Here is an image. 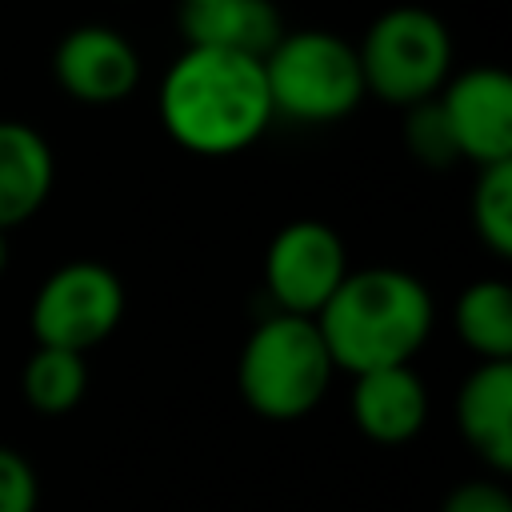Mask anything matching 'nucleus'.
<instances>
[{
  "mask_svg": "<svg viewBox=\"0 0 512 512\" xmlns=\"http://www.w3.org/2000/svg\"><path fill=\"white\" fill-rule=\"evenodd\" d=\"M160 120L196 156H232L272 120L264 64L224 48H184L160 80Z\"/></svg>",
  "mask_w": 512,
  "mask_h": 512,
  "instance_id": "nucleus-1",
  "label": "nucleus"
},
{
  "mask_svg": "<svg viewBox=\"0 0 512 512\" xmlns=\"http://www.w3.org/2000/svg\"><path fill=\"white\" fill-rule=\"evenodd\" d=\"M316 328L336 368L360 376L408 364L432 332L428 288L400 268H360L340 280L316 312Z\"/></svg>",
  "mask_w": 512,
  "mask_h": 512,
  "instance_id": "nucleus-2",
  "label": "nucleus"
},
{
  "mask_svg": "<svg viewBox=\"0 0 512 512\" xmlns=\"http://www.w3.org/2000/svg\"><path fill=\"white\" fill-rule=\"evenodd\" d=\"M332 356L316 320L272 312L264 316L240 352V396L268 420H296L320 404L332 384Z\"/></svg>",
  "mask_w": 512,
  "mask_h": 512,
  "instance_id": "nucleus-3",
  "label": "nucleus"
},
{
  "mask_svg": "<svg viewBox=\"0 0 512 512\" xmlns=\"http://www.w3.org/2000/svg\"><path fill=\"white\" fill-rule=\"evenodd\" d=\"M260 64L272 116H288L300 124H332L344 120L364 96L356 48L332 32H284Z\"/></svg>",
  "mask_w": 512,
  "mask_h": 512,
  "instance_id": "nucleus-4",
  "label": "nucleus"
},
{
  "mask_svg": "<svg viewBox=\"0 0 512 512\" xmlns=\"http://www.w3.org/2000/svg\"><path fill=\"white\" fill-rule=\"evenodd\" d=\"M364 92H376L388 104H420L440 92L452 68V36L444 20L428 8L400 4L372 20L360 48Z\"/></svg>",
  "mask_w": 512,
  "mask_h": 512,
  "instance_id": "nucleus-5",
  "label": "nucleus"
},
{
  "mask_svg": "<svg viewBox=\"0 0 512 512\" xmlns=\"http://www.w3.org/2000/svg\"><path fill=\"white\" fill-rule=\"evenodd\" d=\"M124 316V284L112 268L96 260H72L60 264L32 300V332L36 344L88 352Z\"/></svg>",
  "mask_w": 512,
  "mask_h": 512,
  "instance_id": "nucleus-6",
  "label": "nucleus"
},
{
  "mask_svg": "<svg viewBox=\"0 0 512 512\" xmlns=\"http://www.w3.org/2000/svg\"><path fill=\"white\" fill-rule=\"evenodd\" d=\"M344 276H348L344 244L320 220H292L268 244L264 284L276 312L316 320V312L332 300Z\"/></svg>",
  "mask_w": 512,
  "mask_h": 512,
  "instance_id": "nucleus-7",
  "label": "nucleus"
},
{
  "mask_svg": "<svg viewBox=\"0 0 512 512\" xmlns=\"http://www.w3.org/2000/svg\"><path fill=\"white\" fill-rule=\"evenodd\" d=\"M460 160L480 168L512 160V76L504 68H468L440 96Z\"/></svg>",
  "mask_w": 512,
  "mask_h": 512,
  "instance_id": "nucleus-8",
  "label": "nucleus"
},
{
  "mask_svg": "<svg viewBox=\"0 0 512 512\" xmlns=\"http://www.w3.org/2000/svg\"><path fill=\"white\" fill-rule=\"evenodd\" d=\"M52 72L68 96H76L84 104H116L136 88L140 56H136L132 40H124L120 32L84 24V28H72L56 44Z\"/></svg>",
  "mask_w": 512,
  "mask_h": 512,
  "instance_id": "nucleus-9",
  "label": "nucleus"
},
{
  "mask_svg": "<svg viewBox=\"0 0 512 512\" xmlns=\"http://www.w3.org/2000/svg\"><path fill=\"white\" fill-rule=\"evenodd\" d=\"M176 24L188 48H224L256 60H264L284 36V20L272 0H180Z\"/></svg>",
  "mask_w": 512,
  "mask_h": 512,
  "instance_id": "nucleus-10",
  "label": "nucleus"
},
{
  "mask_svg": "<svg viewBox=\"0 0 512 512\" xmlns=\"http://www.w3.org/2000/svg\"><path fill=\"white\" fill-rule=\"evenodd\" d=\"M456 420L484 464L512 468V360H480L472 368L456 396Z\"/></svg>",
  "mask_w": 512,
  "mask_h": 512,
  "instance_id": "nucleus-11",
  "label": "nucleus"
},
{
  "mask_svg": "<svg viewBox=\"0 0 512 512\" xmlns=\"http://www.w3.org/2000/svg\"><path fill=\"white\" fill-rule=\"evenodd\" d=\"M352 416L368 440L404 444L424 428V416H428L424 380L408 364L360 372L352 392Z\"/></svg>",
  "mask_w": 512,
  "mask_h": 512,
  "instance_id": "nucleus-12",
  "label": "nucleus"
},
{
  "mask_svg": "<svg viewBox=\"0 0 512 512\" xmlns=\"http://www.w3.org/2000/svg\"><path fill=\"white\" fill-rule=\"evenodd\" d=\"M52 148L20 120H0V232L40 212L52 192Z\"/></svg>",
  "mask_w": 512,
  "mask_h": 512,
  "instance_id": "nucleus-13",
  "label": "nucleus"
},
{
  "mask_svg": "<svg viewBox=\"0 0 512 512\" xmlns=\"http://www.w3.org/2000/svg\"><path fill=\"white\" fill-rule=\"evenodd\" d=\"M456 332L480 360H512V288L476 280L456 300Z\"/></svg>",
  "mask_w": 512,
  "mask_h": 512,
  "instance_id": "nucleus-14",
  "label": "nucleus"
},
{
  "mask_svg": "<svg viewBox=\"0 0 512 512\" xmlns=\"http://www.w3.org/2000/svg\"><path fill=\"white\" fill-rule=\"evenodd\" d=\"M84 388H88V368H84L80 352L36 344V352L24 364V400L36 412L60 416L80 404Z\"/></svg>",
  "mask_w": 512,
  "mask_h": 512,
  "instance_id": "nucleus-15",
  "label": "nucleus"
},
{
  "mask_svg": "<svg viewBox=\"0 0 512 512\" xmlns=\"http://www.w3.org/2000/svg\"><path fill=\"white\" fill-rule=\"evenodd\" d=\"M472 220L480 240L496 256L512 252V160L480 168V180L472 192Z\"/></svg>",
  "mask_w": 512,
  "mask_h": 512,
  "instance_id": "nucleus-16",
  "label": "nucleus"
},
{
  "mask_svg": "<svg viewBox=\"0 0 512 512\" xmlns=\"http://www.w3.org/2000/svg\"><path fill=\"white\" fill-rule=\"evenodd\" d=\"M404 144H408V152L416 160H424L432 168H444V164H456L460 160L440 100H420V104H412L404 112Z\"/></svg>",
  "mask_w": 512,
  "mask_h": 512,
  "instance_id": "nucleus-17",
  "label": "nucleus"
},
{
  "mask_svg": "<svg viewBox=\"0 0 512 512\" xmlns=\"http://www.w3.org/2000/svg\"><path fill=\"white\" fill-rule=\"evenodd\" d=\"M36 500L40 484L32 464L20 452L0 448V512H36Z\"/></svg>",
  "mask_w": 512,
  "mask_h": 512,
  "instance_id": "nucleus-18",
  "label": "nucleus"
},
{
  "mask_svg": "<svg viewBox=\"0 0 512 512\" xmlns=\"http://www.w3.org/2000/svg\"><path fill=\"white\" fill-rule=\"evenodd\" d=\"M444 512H512V500L492 480H468V484L448 492Z\"/></svg>",
  "mask_w": 512,
  "mask_h": 512,
  "instance_id": "nucleus-19",
  "label": "nucleus"
},
{
  "mask_svg": "<svg viewBox=\"0 0 512 512\" xmlns=\"http://www.w3.org/2000/svg\"><path fill=\"white\" fill-rule=\"evenodd\" d=\"M4 264H8V240H4V232H0V272H4Z\"/></svg>",
  "mask_w": 512,
  "mask_h": 512,
  "instance_id": "nucleus-20",
  "label": "nucleus"
}]
</instances>
